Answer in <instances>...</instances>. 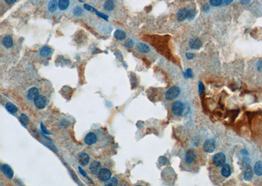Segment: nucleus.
<instances>
[{"instance_id":"obj_8","label":"nucleus","mask_w":262,"mask_h":186,"mask_svg":"<svg viewBox=\"0 0 262 186\" xmlns=\"http://www.w3.org/2000/svg\"><path fill=\"white\" fill-rule=\"evenodd\" d=\"M98 138L97 135L94 133L90 132L87 133L85 138H84V142L85 143L89 146H91L94 144L96 142H97Z\"/></svg>"},{"instance_id":"obj_20","label":"nucleus","mask_w":262,"mask_h":186,"mask_svg":"<svg viewBox=\"0 0 262 186\" xmlns=\"http://www.w3.org/2000/svg\"><path fill=\"white\" fill-rule=\"evenodd\" d=\"M221 173V175L224 177H225V178H228V177L230 176L231 174V167L229 164H224V165L222 166Z\"/></svg>"},{"instance_id":"obj_13","label":"nucleus","mask_w":262,"mask_h":186,"mask_svg":"<svg viewBox=\"0 0 262 186\" xmlns=\"http://www.w3.org/2000/svg\"><path fill=\"white\" fill-rule=\"evenodd\" d=\"M38 95H39V91L37 88L36 87H33L30 88L27 92V99L29 101H34L35 97H37Z\"/></svg>"},{"instance_id":"obj_2","label":"nucleus","mask_w":262,"mask_h":186,"mask_svg":"<svg viewBox=\"0 0 262 186\" xmlns=\"http://www.w3.org/2000/svg\"><path fill=\"white\" fill-rule=\"evenodd\" d=\"M33 101L35 106H36L38 109H45L47 104V97L45 96H43V95L41 94L38 95L37 97H35Z\"/></svg>"},{"instance_id":"obj_21","label":"nucleus","mask_w":262,"mask_h":186,"mask_svg":"<svg viewBox=\"0 0 262 186\" xmlns=\"http://www.w3.org/2000/svg\"><path fill=\"white\" fill-rule=\"evenodd\" d=\"M113 36H114V37L117 40H119V41H123L126 37V33L124 31H123V30H121V29L115 30Z\"/></svg>"},{"instance_id":"obj_9","label":"nucleus","mask_w":262,"mask_h":186,"mask_svg":"<svg viewBox=\"0 0 262 186\" xmlns=\"http://www.w3.org/2000/svg\"><path fill=\"white\" fill-rule=\"evenodd\" d=\"M1 171L9 179H12L13 176H14V172L11 168L10 166H9L7 164H3L1 167Z\"/></svg>"},{"instance_id":"obj_30","label":"nucleus","mask_w":262,"mask_h":186,"mask_svg":"<svg viewBox=\"0 0 262 186\" xmlns=\"http://www.w3.org/2000/svg\"><path fill=\"white\" fill-rule=\"evenodd\" d=\"M196 15V12L194 9H189L188 11V19L189 20H193L194 18L195 17Z\"/></svg>"},{"instance_id":"obj_38","label":"nucleus","mask_w":262,"mask_h":186,"mask_svg":"<svg viewBox=\"0 0 262 186\" xmlns=\"http://www.w3.org/2000/svg\"><path fill=\"white\" fill-rule=\"evenodd\" d=\"M204 88L203 84L202 83H200V84H199V92L200 93L203 92L204 91Z\"/></svg>"},{"instance_id":"obj_39","label":"nucleus","mask_w":262,"mask_h":186,"mask_svg":"<svg viewBox=\"0 0 262 186\" xmlns=\"http://www.w3.org/2000/svg\"><path fill=\"white\" fill-rule=\"evenodd\" d=\"M233 2V0H225V1H224V5H228L229 4H230L231 3H232Z\"/></svg>"},{"instance_id":"obj_26","label":"nucleus","mask_w":262,"mask_h":186,"mask_svg":"<svg viewBox=\"0 0 262 186\" xmlns=\"http://www.w3.org/2000/svg\"><path fill=\"white\" fill-rule=\"evenodd\" d=\"M254 172L258 176H262V161H257L254 165Z\"/></svg>"},{"instance_id":"obj_19","label":"nucleus","mask_w":262,"mask_h":186,"mask_svg":"<svg viewBox=\"0 0 262 186\" xmlns=\"http://www.w3.org/2000/svg\"><path fill=\"white\" fill-rule=\"evenodd\" d=\"M72 13L73 16L75 17H80L83 15L84 14V11L83 9V8L80 5H76L74 6L72 9Z\"/></svg>"},{"instance_id":"obj_18","label":"nucleus","mask_w":262,"mask_h":186,"mask_svg":"<svg viewBox=\"0 0 262 186\" xmlns=\"http://www.w3.org/2000/svg\"><path fill=\"white\" fill-rule=\"evenodd\" d=\"M58 8V0H51L48 3V11L50 12H55Z\"/></svg>"},{"instance_id":"obj_22","label":"nucleus","mask_w":262,"mask_h":186,"mask_svg":"<svg viewBox=\"0 0 262 186\" xmlns=\"http://www.w3.org/2000/svg\"><path fill=\"white\" fill-rule=\"evenodd\" d=\"M52 54V49L49 46H43L39 51V54L43 58L49 57Z\"/></svg>"},{"instance_id":"obj_12","label":"nucleus","mask_w":262,"mask_h":186,"mask_svg":"<svg viewBox=\"0 0 262 186\" xmlns=\"http://www.w3.org/2000/svg\"><path fill=\"white\" fill-rule=\"evenodd\" d=\"M79 163L82 166H86L89 163L90 157L89 155L84 152H81L79 154L78 156Z\"/></svg>"},{"instance_id":"obj_14","label":"nucleus","mask_w":262,"mask_h":186,"mask_svg":"<svg viewBox=\"0 0 262 186\" xmlns=\"http://www.w3.org/2000/svg\"><path fill=\"white\" fill-rule=\"evenodd\" d=\"M188 11L186 8H180L177 12L176 17L179 21H183L188 18Z\"/></svg>"},{"instance_id":"obj_3","label":"nucleus","mask_w":262,"mask_h":186,"mask_svg":"<svg viewBox=\"0 0 262 186\" xmlns=\"http://www.w3.org/2000/svg\"><path fill=\"white\" fill-rule=\"evenodd\" d=\"M180 93V88L177 86H173V87L170 88L165 94V97L167 100L172 101L173 99H176L179 96V95Z\"/></svg>"},{"instance_id":"obj_4","label":"nucleus","mask_w":262,"mask_h":186,"mask_svg":"<svg viewBox=\"0 0 262 186\" xmlns=\"http://www.w3.org/2000/svg\"><path fill=\"white\" fill-rule=\"evenodd\" d=\"M226 161L225 155L224 153H218L213 157V163L218 167H221L224 165Z\"/></svg>"},{"instance_id":"obj_27","label":"nucleus","mask_w":262,"mask_h":186,"mask_svg":"<svg viewBox=\"0 0 262 186\" xmlns=\"http://www.w3.org/2000/svg\"><path fill=\"white\" fill-rule=\"evenodd\" d=\"M104 185L106 186H115L118 185V180L114 177H112V178L111 177L108 180L106 181Z\"/></svg>"},{"instance_id":"obj_10","label":"nucleus","mask_w":262,"mask_h":186,"mask_svg":"<svg viewBox=\"0 0 262 186\" xmlns=\"http://www.w3.org/2000/svg\"><path fill=\"white\" fill-rule=\"evenodd\" d=\"M196 159V155L195 152L192 150L187 151L186 154L185 161L187 165H192L193 164Z\"/></svg>"},{"instance_id":"obj_37","label":"nucleus","mask_w":262,"mask_h":186,"mask_svg":"<svg viewBox=\"0 0 262 186\" xmlns=\"http://www.w3.org/2000/svg\"><path fill=\"white\" fill-rule=\"evenodd\" d=\"M4 1H5V2L8 4V5H11V4L16 2V0H4Z\"/></svg>"},{"instance_id":"obj_36","label":"nucleus","mask_w":262,"mask_h":186,"mask_svg":"<svg viewBox=\"0 0 262 186\" xmlns=\"http://www.w3.org/2000/svg\"><path fill=\"white\" fill-rule=\"evenodd\" d=\"M209 9H210V7H209V5H208V4H205V5H203V11L204 12H208L209 11Z\"/></svg>"},{"instance_id":"obj_33","label":"nucleus","mask_w":262,"mask_h":186,"mask_svg":"<svg viewBox=\"0 0 262 186\" xmlns=\"http://www.w3.org/2000/svg\"><path fill=\"white\" fill-rule=\"evenodd\" d=\"M96 12H97V14L99 16L102 17V19H105V20H108V16L105 15H104V14L101 13V12H98V11H96Z\"/></svg>"},{"instance_id":"obj_16","label":"nucleus","mask_w":262,"mask_h":186,"mask_svg":"<svg viewBox=\"0 0 262 186\" xmlns=\"http://www.w3.org/2000/svg\"><path fill=\"white\" fill-rule=\"evenodd\" d=\"M137 50L142 54H147L150 52V48L149 46H147L145 43L139 42L136 46Z\"/></svg>"},{"instance_id":"obj_6","label":"nucleus","mask_w":262,"mask_h":186,"mask_svg":"<svg viewBox=\"0 0 262 186\" xmlns=\"http://www.w3.org/2000/svg\"><path fill=\"white\" fill-rule=\"evenodd\" d=\"M203 149L206 152L212 153L216 149V142L214 140L208 139L203 144Z\"/></svg>"},{"instance_id":"obj_15","label":"nucleus","mask_w":262,"mask_h":186,"mask_svg":"<svg viewBox=\"0 0 262 186\" xmlns=\"http://www.w3.org/2000/svg\"><path fill=\"white\" fill-rule=\"evenodd\" d=\"M189 46L191 49L194 50L199 49L202 46V42L199 38L193 37L189 41Z\"/></svg>"},{"instance_id":"obj_17","label":"nucleus","mask_w":262,"mask_h":186,"mask_svg":"<svg viewBox=\"0 0 262 186\" xmlns=\"http://www.w3.org/2000/svg\"><path fill=\"white\" fill-rule=\"evenodd\" d=\"M2 44L6 49H11L13 46V40L10 36H5L2 39Z\"/></svg>"},{"instance_id":"obj_34","label":"nucleus","mask_w":262,"mask_h":186,"mask_svg":"<svg viewBox=\"0 0 262 186\" xmlns=\"http://www.w3.org/2000/svg\"><path fill=\"white\" fill-rule=\"evenodd\" d=\"M186 58L187 59H193L195 57V54H192V53H190V52H187L186 54Z\"/></svg>"},{"instance_id":"obj_11","label":"nucleus","mask_w":262,"mask_h":186,"mask_svg":"<svg viewBox=\"0 0 262 186\" xmlns=\"http://www.w3.org/2000/svg\"><path fill=\"white\" fill-rule=\"evenodd\" d=\"M89 170L93 174H98L100 171L101 170V163L98 161H93L90 164L89 167Z\"/></svg>"},{"instance_id":"obj_24","label":"nucleus","mask_w":262,"mask_h":186,"mask_svg":"<svg viewBox=\"0 0 262 186\" xmlns=\"http://www.w3.org/2000/svg\"><path fill=\"white\" fill-rule=\"evenodd\" d=\"M7 110L12 114H15L18 112V108L11 103H7L5 105Z\"/></svg>"},{"instance_id":"obj_5","label":"nucleus","mask_w":262,"mask_h":186,"mask_svg":"<svg viewBox=\"0 0 262 186\" xmlns=\"http://www.w3.org/2000/svg\"><path fill=\"white\" fill-rule=\"evenodd\" d=\"M172 112L174 115L180 116L183 114V110H184V106L183 104L180 101H176L173 103L172 106Z\"/></svg>"},{"instance_id":"obj_31","label":"nucleus","mask_w":262,"mask_h":186,"mask_svg":"<svg viewBox=\"0 0 262 186\" xmlns=\"http://www.w3.org/2000/svg\"><path fill=\"white\" fill-rule=\"evenodd\" d=\"M134 45V42L133 40L131 39H129L126 40V41L125 43V46L126 47V48H128V49L133 48Z\"/></svg>"},{"instance_id":"obj_35","label":"nucleus","mask_w":262,"mask_h":186,"mask_svg":"<svg viewBox=\"0 0 262 186\" xmlns=\"http://www.w3.org/2000/svg\"><path fill=\"white\" fill-rule=\"evenodd\" d=\"M186 75L187 77H188V78H191L192 76H193V75H192L191 70L190 69H187V71H186Z\"/></svg>"},{"instance_id":"obj_42","label":"nucleus","mask_w":262,"mask_h":186,"mask_svg":"<svg viewBox=\"0 0 262 186\" xmlns=\"http://www.w3.org/2000/svg\"><path fill=\"white\" fill-rule=\"evenodd\" d=\"M257 65H258V69H259V70H260V71L262 70V62H258Z\"/></svg>"},{"instance_id":"obj_29","label":"nucleus","mask_w":262,"mask_h":186,"mask_svg":"<svg viewBox=\"0 0 262 186\" xmlns=\"http://www.w3.org/2000/svg\"><path fill=\"white\" fill-rule=\"evenodd\" d=\"M210 4L213 7H218L221 5L223 3V0H209Z\"/></svg>"},{"instance_id":"obj_40","label":"nucleus","mask_w":262,"mask_h":186,"mask_svg":"<svg viewBox=\"0 0 262 186\" xmlns=\"http://www.w3.org/2000/svg\"><path fill=\"white\" fill-rule=\"evenodd\" d=\"M250 2V0H241V3L243 5H246L249 2Z\"/></svg>"},{"instance_id":"obj_23","label":"nucleus","mask_w":262,"mask_h":186,"mask_svg":"<svg viewBox=\"0 0 262 186\" xmlns=\"http://www.w3.org/2000/svg\"><path fill=\"white\" fill-rule=\"evenodd\" d=\"M115 8V3L113 0H107L104 4V8L107 11H112Z\"/></svg>"},{"instance_id":"obj_28","label":"nucleus","mask_w":262,"mask_h":186,"mask_svg":"<svg viewBox=\"0 0 262 186\" xmlns=\"http://www.w3.org/2000/svg\"><path fill=\"white\" fill-rule=\"evenodd\" d=\"M20 122L23 123L24 125H27L29 123V118L26 116V115L22 114L20 116Z\"/></svg>"},{"instance_id":"obj_25","label":"nucleus","mask_w":262,"mask_h":186,"mask_svg":"<svg viewBox=\"0 0 262 186\" xmlns=\"http://www.w3.org/2000/svg\"><path fill=\"white\" fill-rule=\"evenodd\" d=\"M253 177V170L250 167H247L244 172V179L246 181H250Z\"/></svg>"},{"instance_id":"obj_7","label":"nucleus","mask_w":262,"mask_h":186,"mask_svg":"<svg viewBox=\"0 0 262 186\" xmlns=\"http://www.w3.org/2000/svg\"><path fill=\"white\" fill-rule=\"evenodd\" d=\"M112 172L108 168H101L98 174V177L100 180L102 181H106L111 178Z\"/></svg>"},{"instance_id":"obj_41","label":"nucleus","mask_w":262,"mask_h":186,"mask_svg":"<svg viewBox=\"0 0 262 186\" xmlns=\"http://www.w3.org/2000/svg\"><path fill=\"white\" fill-rule=\"evenodd\" d=\"M79 170H80V173L81 174L83 175V176H87V174H86V172H85V171H83L82 169H81V167H79Z\"/></svg>"},{"instance_id":"obj_1","label":"nucleus","mask_w":262,"mask_h":186,"mask_svg":"<svg viewBox=\"0 0 262 186\" xmlns=\"http://www.w3.org/2000/svg\"><path fill=\"white\" fill-rule=\"evenodd\" d=\"M73 0H58L59 10L64 12L72 11L73 7Z\"/></svg>"},{"instance_id":"obj_32","label":"nucleus","mask_w":262,"mask_h":186,"mask_svg":"<svg viewBox=\"0 0 262 186\" xmlns=\"http://www.w3.org/2000/svg\"><path fill=\"white\" fill-rule=\"evenodd\" d=\"M84 8H85V9L87 11H95V9H94V8L93 7H92L90 5H87V4H85V5H84Z\"/></svg>"}]
</instances>
